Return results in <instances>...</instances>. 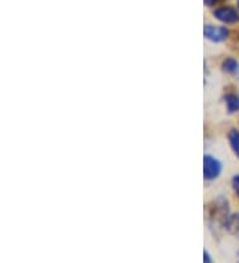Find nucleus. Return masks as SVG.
Instances as JSON below:
<instances>
[{
	"label": "nucleus",
	"instance_id": "nucleus-6",
	"mask_svg": "<svg viewBox=\"0 0 239 263\" xmlns=\"http://www.w3.org/2000/svg\"><path fill=\"white\" fill-rule=\"evenodd\" d=\"M229 142L231 149H233V152L235 153V156L239 158V132L238 130H235V129L230 130Z\"/></svg>",
	"mask_w": 239,
	"mask_h": 263
},
{
	"label": "nucleus",
	"instance_id": "nucleus-3",
	"mask_svg": "<svg viewBox=\"0 0 239 263\" xmlns=\"http://www.w3.org/2000/svg\"><path fill=\"white\" fill-rule=\"evenodd\" d=\"M214 17L219 22L226 23V24H234L239 22V15L231 7H222L214 11Z\"/></svg>",
	"mask_w": 239,
	"mask_h": 263
},
{
	"label": "nucleus",
	"instance_id": "nucleus-10",
	"mask_svg": "<svg viewBox=\"0 0 239 263\" xmlns=\"http://www.w3.org/2000/svg\"><path fill=\"white\" fill-rule=\"evenodd\" d=\"M218 0H205V4H206V6H209V7H211V6H214V4L217 3Z\"/></svg>",
	"mask_w": 239,
	"mask_h": 263
},
{
	"label": "nucleus",
	"instance_id": "nucleus-4",
	"mask_svg": "<svg viewBox=\"0 0 239 263\" xmlns=\"http://www.w3.org/2000/svg\"><path fill=\"white\" fill-rule=\"evenodd\" d=\"M225 228L229 233L239 238V214H233L227 217L226 222H225Z\"/></svg>",
	"mask_w": 239,
	"mask_h": 263
},
{
	"label": "nucleus",
	"instance_id": "nucleus-5",
	"mask_svg": "<svg viewBox=\"0 0 239 263\" xmlns=\"http://www.w3.org/2000/svg\"><path fill=\"white\" fill-rule=\"evenodd\" d=\"M225 101H226L229 113H235L236 110H239V96H236V95H227L225 97Z\"/></svg>",
	"mask_w": 239,
	"mask_h": 263
},
{
	"label": "nucleus",
	"instance_id": "nucleus-1",
	"mask_svg": "<svg viewBox=\"0 0 239 263\" xmlns=\"http://www.w3.org/2000/svg\"><path fill=\"white\" fill-rule=\"evenodd\" d=\"M222 166L218 160L211 156H205L204 158V177L205 180H214L219 176Z\"/></svg>",
	"mask_w": 239,
	"mask_h": 263
},
{
	"label": "nucleus",
	"instance_id": "nucleus-9",
	"mask_svg": "<svg viewBox=\"0 0 239 263\" xmlns=\"http://www.w3.org/2000/svg\"><path fill=\"white\" fill-rule=\"evenodd\" d=\"M204 263H213L211 262L210 255H209V253H207V251H204Z\"/></svg>",
	"mask_w": 239,
	"mask_h": 263
},
{
	"label": "nucleus",
	"instance_id": "nucleus-11",
	"mask_svg": "<svg viewBox=\"0 0 239 263\" xmlns=\"http://www.w3.org/2000/svg\"><path fill=\"white\" fill-rule=\"evenodd\" d=\"M238 8H239V0H238Z\"/></svg>",
	"mask_w": 239,
	"mask_h": 263
},
{
	"label": "nucleus",
	"instance_id": "nucleus-2",
	"mask_svg": "<svg viewBox=\"0 0 239 263\" xmlns=\"http://www.w3.org/2000/svg\"><path fill=\"white\" fill-rule=\"evenodd\" d=\"M204 35L205 37L209 39L210 42L220 43L227 39V36H229V29H227L226 27L205 26Z\"/></svg>",
	"mask_w": 239,
	"mask_h": 263
},
{
	"label": "nucleus",
	"instance_id": "nucleus-8",
	"mask_svg": "<svg viewBox=\"0 0 239 263\" xmlns=\"http://www.w3.org/2000/svg\"><path fill=\"white\" fill-rule=\"evenodd\" d=\"M231 183H233L234 192H235L236 196L239 197V174H238V176L233 177V181H231Z\"/></svg>",
	"mask_w": 239,
	"mask_h": 263
},
{
	"label": "nucleus",
	"instance_id": "nucleus-7",
	"mask_svg": "<svg viewBox=\"0 0 239 263\" xmlns=\"http://www.w3.org/2000/svg\"><path fill=\"white\" fill-rule=\"evenodd\" d=\"M222 67H223V69H225L226 72H229V73H235V72L238 71L239 64L235 59L230 58V59H226V60L223 61Z\"/></svg>",
	"mask_w": 239,
	"mask_h": 263
}]
</instances>
